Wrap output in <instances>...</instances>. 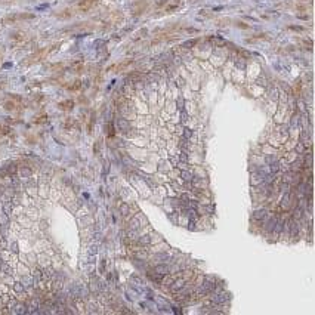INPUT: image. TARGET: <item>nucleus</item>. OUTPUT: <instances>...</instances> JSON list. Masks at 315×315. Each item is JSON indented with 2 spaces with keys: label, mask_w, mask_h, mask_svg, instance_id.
<instances>
[{
  "label": "nucleus",
  "mask_w": 315,
  "mask_h": 315,
  "mask_svg": "<svg viewBox=\"0 0 315 315\" xmlns=\"http://www.w3.org/2000/svg\"><path fill=\"white\" fill-rule=\"evenodd\" d=\"M96 5V0H80L78 2V10L87 12Z\"/></svg>",
  "instance_id": "1"
},
{
  "label": "nucleus",
  "mask_w": 315,
  "mask_h": 315,
  "mask_svg": "<svg viewBox=\"0 0 315 315\" xmlns=\"http://www.w3.org/2000/svg\"><path fill=\"white\" fill-rule=\"evenodd\" d=\"M145 8H146V2L142 3V0H139L138 3H135L133 6H132V10H133L135 15H139V13H142L145 10Z\"/></svg>",
  "instance_id": "2"
},
{
  "label": "nucleus",
  "mask_w": 315,
  "mask_h": 315,
  "mask_svg": "<svg viewBox=\"0 0 315 315\" xmlns=\"http://www.w3.org/2000/svg\"><path fill=\"white\" fill-rule=\"evenodd\" d=\"M73 107H74V102L71 101V99H67V101H62V102H59V108H61V110H64V111L73 110Z\"/></svg>",
  "instance_id": "3"
},
{
  "label": "nucleus",
  "mask_w": 315,
  "mask_h": 315,
  "mask_svg": "<svg viewBox=\"0 0 315 315\" xmlns=\"http://www.w3.org/2000/svg\"><path fill=\"white\" fill-rule=\"evenodd\" d=\"M119 129L123 132V133H127V132L130 130V124H129L124 119H120V120H119Z\"/></svg>",
  "instance_id": "4"
},
{
  "label": "nucleus",
  "mask_w": 315,
  "mask_h": 315,
  "mask_svg": "<svg viewBox=\"0 0 315 315\" xmlns=\"http://www.w3.org/2000/svg\"><path fill=\"white\" fill-rule=\"evenodd\" d=\"M71 16H73V10L71 9H65L61 13H58V18H61V19H67V18H71Z\"/></svg>",
  "instance_id": "5"
},
{
  "label": "nucleus",
  "mask_w": 315,
  "mask_h": 315,
  "mask_svg": "<svg viewBox=\"0 0 315 315\" xmlns=\"http://www.w3.org/2000/svg\"><path fill=\"white\" fill-rule=\"evenodd\" d=\"M80 87H81V81H80V80H76V81L73 83V85H70V86H68V90L74 92V90H78Z\"/></svg>",
  "instance_id": "6"
},
{
  "label": "nucleus",
  "mask_w": 315,
  "mask_h": 315,
  "mask_svg": "<svg viewBox=\"0 0 315 315\" xmlns=\"http://www.w3.org/2000/svg\"><path fill=\"white\" fill-rule=\"evenodd\" d=\"M5 108H6L8 111H13V110L16 108V104L12 102V101H8V102H5Z\"/></svg>",
  "instance_id": "7"
},
{
  "label": "nucleus",
  "mask_w": 315,
  "mask_h": 315,
  "mask_svg": "<svg viewBox=\"0 0 315 315\" xmlns=\"http://www.w3.org/2000/svg\"><path fill=\"white\" fill-rule=\"evenodd\" d=\"M115 135V129H114V124L112 123H108V136L112 138Z\"/></svg>",
  "instance_id": "8"
},
{
  "label": "nucleus",
  "mask_w": 315,
  "mask_h": 315,
  "mask_svg": "<svg viewBox=\"0 0 315 315\" xmlns=\"http://www.w3.org/2000/svg\"><path fill=\"white\" fill-rule=\"evenodd\" d=\"M0 130H2V133H3V135H8L9 132H10V127H8V126H3V127H0Z\"/></svg>",
  "instance_id": "9"
},
{
  "label": "nucleus",
  "mask_w": 315,
  "mask_h": 315,
  "mask_svg": "<svg viewBox=\"0 0 315 315\" xmlns=\"http://www.w3.org/2000/svg\"><path fill=\"white\" fill-rule=\"evenodd\" d=\"M197 43V40H191V42H187L185 44H184V47H192L194 44Z\"/></svg>",
  "instance_id": "10"
},
{
  "label": "nucleus",
  "mask_w": 315,
  "mask_h": 315,
  "mask_svg": "<svg viewBox=\"0 0 315 315\" xmlns=\"http://www.w3.org/2000/svg\"><path fill=\"white\" fill-rule=\"evenodd\" d=\"M46 119H47V115H42V117H39V119L36 120V123H44Z\"/></svg>",
  "instance_id": "11"
},
{
  "label": "nucleus",
  "mask_w": 315,
  "mask_h": 315,
  "mask_svg": "<svg viewBox=\"0 0 315 315\" xmlns=\"http://www.w3.org/2000/svg\"><path fill=\"white\" fill-rule=\"evenodd\" d=\"M175 9H178V5H175V6H167V8H166V10H167V12H172V10H175Z\"/></svg>",
  "instance_id": "12"
}]
</instances>
